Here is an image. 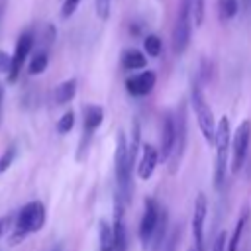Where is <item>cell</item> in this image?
I'll list each match as a JSON object with an SVG mask.
<instances>
[{
  "mask_svg": "<svg viewBox=\"0 0 251 251\" xmlns=\"http://www.w3.org/2000/svg\"><path fill=\"white\" fill-rule=\"evenodd\" d=\"M102 122H104V110H102V106H96V104H88V106H84V118H82L84 135H82V141H80V147H78V149H80V153L76 155L78 159L84 157L86 147H88V143H90L94 131L102 126Z\"/></svg>",
  "mask_w": 251,
  "mask_h": 251,
  "instance_id": "10",
  "label": "cell"
},
{
  "mask_svg": "<svg viewBox=\"0 0 251 251\" xmlns=\"http://www.w3.org/2000/svg\"><path fill=\"white\" fill-rule=\"evenodd\" d=\"M208 214V198L204 192L196 194L194 202V214H192V237H194V249L204 251V224Z\"/></svg>",
  "mask_w": 251,
  "mask_h": 251,
  "instance_id": "11",
  "label": "cell"
},
{
  "mask_svg": "<svg viewBox=\"0 0 251 251\" xmlns=\"http://www.w3.org/2000/svg\"><path fill=\"white\" fill-rule=\"evenodd\" d=\"M98 237H100V251H112L114 235H112V224L110 222L100 220V224H98Z\"/></svg>",
  "mask_w": 251,
  "mask_h": 251,
  "instance_id": "21",
  "label": "cell"
},
{
  "mask_svg": "<svg viewBox=\"0 0 251 251\" xmlns=\"http://www.w3.org/2000/svg\"><path fill=\"white\" fill-rule=\"evenodd\" d=\"M110 8H112V0H94V10H96V16L106 22L110 18Z\"/></svg>",
  "mask_w": 251,
  "mask_h": 251,
  "instance_id": "26",
  "label": "cell"
},
{
  "mask_svg": "<svg viewBox=\"0 0 251 251\" xmlns=\"http://www.w3.org/2000/svg\"><path fill=\"white\" fill-rule=\"evenodd\" d=\"M188 251H196V249H194V247H190V249H188Z\"/></svg>",
  "mask_w": 251,
  "mask_h": 251,
  "instance_id": "35",
  "label": "cell"
},
{
  "mask_svg": "<svg viewBox=\"0 0 251 251\" xmlns=\"http://www.w3.org/2000/svg\"><path fill=\"white\" fill-rule=\"evenodd\" d=\"M10 226H12V216H2L0 218V239L10 231Z\"/></svg>",
  "mask_w": 251,
  "mask_h": 251,
  "instance_id": "30",
  "label": "cell"
},
{
  "mask_svg": "<svg viewBox=\"0 0 251 251\" xmlns=\"http://www.w3.org/2000/svg\"><path fill=\"white\" fill-rule=\"evenodd\" d=\"M122 65L126 71H137L147 65V57L139 49H126L122 53Z\"/></svg>",
  "mask_w": 251,
  "mask_h": 251,
  "instance_id": "16",
  "label": "cell"
},
{
  "mask_svg": "<svg viewBox=\"0 0 251 251\" xmlns=\"http://www.w3.org/2000/svg\"><path fill=\"white\" fill-rule=\"evenodd\" d=\"M167 224H169V216H167V210L161 208V214H159V222H157V227L153 231V237H151V243H149V249L153 247L155 251L161 247L163 239H165V233H167Z\"/></svg>",
  "mask_w": 251,
  "mask_h": 251,
  "instance_id": "19",
  "label": "cell"
},
{
  "mask_svg": "<svg viewBox=\"0 0 251 251\" xmlns=\"http://www.w3.org/2000/svg\"><path fill=\"white\" fill-rule=\"evenodd\" d=\"M226 241H227V233L226 231H220L216 235V241L212 245V251H226Z\"/></svg>",
  "mask_w": 251,
  "mask_h": 251,
  "instance_id": "29",
  "label": "cell"
},
{
  "mask_svg": "<svg viewBox=\"0 0 251 251\" xmlns=\"http://www.w3.org/2000/svg\"><path fill=\"white\" fill-rule=\"evenodd\" d=\"M229 141H231V126L229 118L222 116L220 122H216V133H214V147H216V161H214V188L222 190L226 182L227 173V155H229Z\"/></svg>",
  "mask_w": 251,
  "mask_h": 251,
  "instance_id": "2",
  "label": "cell"
},
{
  "mask_svg": "<svg viewBox=\"0 0 251 251\" xmlns=\"http://www.w3.org/2000/svg\"><path fill=\"white\" fill-rule=\"evenodd\" d=\"M0 120H2V84H0Z\"/></svg>",
  "mask_w": 251,
  "mask_h": 251,
  "instance_id": "33",
  "label": "cell"
},
{
  "mask_svg": "<svg viewBox=\"0 0 251 251\" xmlns=\"http://www.w3.org/2000/svg\"><path fill=\"white\" fill-rule=\"evenodd\" d=\"M124 202L116 194L114 200V222H112V235H114V247L112 251H127V229L124 222Z\"/></svg>",
  "mask_w": 251,
  "mask_h": 251,
  "instance_id": "12",
  "label": "cell"
},
{
  "mask_svg": "<svg viewBox=\"0 0 251 251\" xmlns=\"http://www.w3.org/2000/svg\"><path fill=\"white\" fill-rule=\"evenodd\" d=\"M33 49V33L31 31H24L18 41H16V49L14 55H10V69H8V82H16L18 75L24 69V63L27 61V57L31 55Z\"/></svg>",
  "mask_w": 251,
  "mask_h": 251,
  "instance_id": "9",
  "label": "cell"
},
{
  "mask_svg": "<svg viewBox=\"0 0 251 251\" xmlns=\"http://www.w3.org/2000/svg\"><path fill=\"white\" fill-rule=\"evenodd\" d=\"M143 51H145V55L157 59L163 53V39L159 35H153V33L145 35L143 37Z\"/></svg>",
  "mask_w": 251,
  "mask_h": 251,
  "instance_id": "22",
  "label": "cell"
},
{
  "mask_svg": "<svg viewBox=\"0 0 251 251\" xmlns=\"http://www.w3.org/2000/svg\"><path fill=\"white\" fill-rule=\"evenodd\" d=\"M218 18L222 22H229L239 12V0H218Z\"/></svg>",
  "mask_w": 251,
  "mask_h": 251,
  "instance_id": "20",
  "label": "cell"
},
{
  "mask_svg": "<svg viewBox=\"0 0 251 251\" xmlns=\"http://www.w3.org/2000/svg\"><path fill=\"white\" fill-rule=\"evenodd\" d=\"M161 204L147 196L145 202H143V216L139 220V229H137V235H139V241L143 245V249H149V243H151V237H153V231L157 227V222H159V214H161Z\"/></svg>",
  "mask_w": 251,
  "mask_h": 251,
  "instance_id": "8",
  "label": "cell"
},
{
  "mask_svg": "<svg viewBox=\"0 0 251 251\" xmlns=\"http://www.w3.org/2000/svg\"><path fill=\"white\" fill-rule=\"evenodd\" d=\"M173 143H175V114L171 112L163 120V137H161V151H159L165 161L173 149Z\"/></svg>",
  "mask_w": 251,
  "mask_h": 251,
  "instance_id": "15",
  "label": "cell"
},
{
  "mask_svg": "<svg viewBox=\"0 0 251 251\" xmlns=\"http://www.w3.org/2000/svg\"><path fill=\"white\" fill-rule=\"evenodd\" d=\"M137 126L133 131V141L129 143L124 131H118L116 135V153H114V171H116V184H118V196L124 204L131 202L133 194V167H135V155H137Z\"/></svg>",
  "mask_w": 251,
  "mask_h": 251,
  "instance_id": "1",
  "label": "cell"
},
{
  "mask_svg": "<svg viewBox=\"0 0 251 251\" xmlns=\"http://www.w3.org/2000/svg\"><path fill=\"white\" fill-rule=\"evenodd\" d=\"M14 157H16V147L12 145V147H8V149L2 153V157H0V175H2L4 171H8V167L12 165Z\"/></svg>",
  "mask_w": 251,
  "mask_h": 251,
  "instance_id": "27",
  "label": "cell"
},
{
  "mask_svg": "<svg viewBox=\"0 0 251 251\" xmlns=\"http://www.w3.org/2000/svg\"><path fill=\"white\" fill-rule=\"evenodd\" d=\"M175 114V143L173 149L167 157V169L171 175H175L180 167V161L184 157V149H186V118H184V106H178Z\"/></svg>",
  "mask_w": 251,
  "mask_h": 251,
  "instance_id": "6",
  "label": "cell"
},
{
  "mask_svg": "<svg viewBox=\"0 0 251 251\" xmlns=\"http://www.w3.org/2000/svg\"><path fill=\"white\" fill-rule=\"evenodd\" d=\"M51 251H63V247H61V245H55V247H53Z\"/></svg>",
  "mask_w": 251,
  "mask_h": 251,
  "instance_id": "34",
  "label": "cell"
},
{
  "mask_svg": "<svg viewBox=\"0 0 251 251\" xmlns=\"http://www.w3.org/2000/svg\"><path fill=\"white\" fill-rule=\"evenodd\" d=\"M155 82H157L155 71H141L126 80V90L131 96H147L153 90Z\"/></svg>",
  "mask_w": 251,
  "mask_h": 251,
  "instance_id": "13",
  "label": "cell"
},
{
  "mask_svg": "<svg viewBox=\"0 0 251 251\" xmlns=\"http://www.w3.org/2000/svg\"><path fill=\"white\" fill-rule=\"evenodd\" d=\"M76 94V80L75 78H69L65 82H61L57 88H55V102L57 104H69Z\"/></svg>",
  "mask_w": 251,
  "mask_h": 251,
  "instance_id": "17",
  "label": "cell"
},
{
  "mask_svg": "<svg viewBox=\"0 0 251 251\" xmlns=\"http://www.w3.org/2000/svg\"><path fill=\"white\" fill-rule=\"evenodd\" d=\"M204 10H206V0H192V22L196 27L204 24Z\"/></svg>",
  "mask_w": 251,
  "mask_h": 251,
  "instance_id": "25",
  "label": "cell"
},
{
  "mask_svg": "<svg viewBox=\"0 0 251 251\" xmlns=\"http://www.w3.org/2000/svg\"><path fill=\"white\" fill-rule=\"evenodd\" d=\"M159 159H161V153L155 145L151 143H143V151H141V159L137 163V176L141 180H149L159 165Z\"/></svg>",
  "mask_w": 251,
  "mask_h": 251,
  "instance_id": "14",
  "label": "cell"
},
{
  "mask_svg": "<svg viewBox=\"0 0 251 251\" xmlns=\"http://www.w3.org/2000/svg\"><path fill=\"white\" fill-rule=\"evenodd\" d=\"M47 63H49L47 53L45 51H37L35 55H31V59L27 63V73L29 75H41L47 69Z\"/></svg>",
  "mask_w": 251,
  "mask_h": 251,
  "instance_id": "23",
  "label": "cell"
},
{
  "mask_svg": "<svg viewBox=\"0 0 251 251\" xmlns=\"http://www.w3.org/2000/svg\"><path fill=\"white\" fill-rule=\"evenodd\" d=\"M78 4H80V0H65L63 2V8H61V16L63 18H71L76 12Z\"/></svg>",
  "mask_w": 251,
  "mask_h": 251,
  "instance_id": "28",
  "label": "cell"
},
{
  "mask_svg": "<svg viewBox=\"0 0 251 251\" xmlns=\"http://www.w3.org/2000/svg\"><path fill=\"white\" fill-rule=\"evenodd\" d=\"M45 224V206L37 200L27 202L16 218V227H14V235H12V243L16 245L20 239H24L29 233H35L43 227Z\"/></svg>",
  "mask_w": 251,
  "mask_h": 251,
  "instance_id": "3",
  "label": "cell"
},
{
  "mask_svg": "<svg viewBox=\"0 0 251 251\" xmlns=\"http://www.w3.org/2000/svg\"><path fill=\"white\" fill-rule=\"evenodd\" d=\"M192 0H180V8H178V16L173 27V39H171V47L175 55H182L184 49L190 43V35H192Z\"/></svg>",
  "mask_w": 251,
  "mask_h": 251,
  "instance_id": "5",
  "label": "cell"
},
{
  "mask_svg": "<svg viewBox=\"0 0 251 251\" xmlns=\"http://www.w3.org/2000/svg\"><path fill=\"white\" fill-rule=\"evenodd\" d=\"M249 143H251V120H243L237 126L233 139L229 141V151H231L229 169H231V173L241 171V167L247 159V153H249Z\"/></svg>",
  "mask_w": 251,
  "mask_h": 251,
  "instance_id": "7",
  "label": "cell"
},
{
  "mask_svg": "<svg viewBox=\"0 0 251 251\" xmlns=\"http://www.w3.org/2000/svg\"><path fill=\"white\" fill-rule=\"evenodd\" d=\"M10 69V55L0 49V73H8Z\"/></svg>",
  "mask_w": 251,
  "mask_h": 251,
  "instance_id": "31",
  "label": "cell"
},
{
  "mask_svg": "<svg viewBox=\"0 0 251 251\" xmlns=\"http://www.w3.org/2000/svg\"><path fill=\"white\" fill-rule=\"evenodd\" d=\"M245 224H247V210H243L241 216L237 218L235 227H233V231H231V237H229V241H226V251H239V241H241Z\"/></svg>",
  "mask_w": 251,
  "mask_h": 251,
  "instance_id": "18",
  "label": "cell"
},
{
  "mask_svg": "<svg viewBox=\"0 0 251 251\" xmlns=\"http://www.w3.org/2000/svg\"><path fill=\"white\" fill-rule=\"evenodd\" d=\"M190 106L194 110L196 124H198L202 137L206 139L208 145H212L214 133H216V118H214V112H212V108H210V104H208V100H206V96L198 84H192V88H190Z\"/></svg>",
  "mask_w": 251,
  "mask_h": 251,
  "instance_id": "4",
  "label": "cell"
},
{
  "mask_svg": "<svg viewBox=\"0 0 251 251\" xmlns=\"http://www.w3.org/2000/svg\"><path fill=\"white\" fill-rule=\"evenodd\" d=\"M73 127H75V112L69 110V112H65V114L59 118V122H57V131H59L61 135H65V133H69Z\"/></svg>",
  "mask_w": 251,
  "mask_h": 251,
  "instance_id": "24",
  "label": "cell"
},
{
  "mask_svg": "<svg viewBox=\"0 0 251 251\" xmlns=\"http://www.w3.org/2000/svg\"><path fill=\"white\" fill-rule=\"evenodd\" d=\"M167 251H176V235L169 241V245H167Z\"/></svg>",
  "mask_w": 251,
  "mask_h": 251,
  "instance_id": "32",
  "label": "cell"
}]
</instances>
